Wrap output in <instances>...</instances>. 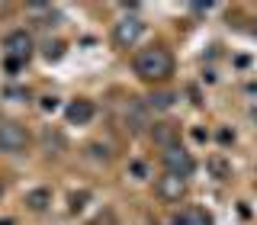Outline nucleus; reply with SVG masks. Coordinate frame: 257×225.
<instances>
[{"instance_id": "9b49d317", "label": "nucleus", "mask_w": 257, "mask_h": 225, "mask_svg": "<svg viewBox=\"0 0 257 225\" xmlns=\"http://www.w3.org/2000/svg\"><path fill=\"white\" fill-rule=\"evenodd\" d=\"M145 106H148V109H171V106H174V93H167V90H161V93H151Z\"/></svg>"}, {"instance_id": "f8f14e48", "label": "nucleus", "mask_w": 257, "mask_h": 225, "mask_svg": "<svg viewBox=\"0 0 257 225\" xmlns=\"http://www.w3.org/2000/svg\"><path fill=\"white\" fill-rule=\"evenodd\" d=\"M48 199H52V193H48V190H32L29 196H26V203H29V209H36V212H39V209L48 206Z\"/></svg>"}, {"instance_id": "423d86ee", "label": "nucleus", "mask_w": 257, "mask_h": 225, "mask_svg": "<svg viewBox=\"0 0 257 225\" xmlns=\"http://www.w3.org/2000/svg\"><path fill=\"white\" fill-rule=\"evenodd\" d=\"M158 196L167 199V203H180L187 196V180L183 177H174V174H164L158 180Z\"/></svg>"}, {"instance_id": "f03ea898", "label": "nucleus", "mask_w": 257, "mask_h": 225, "mask_svg": "<svg viewBox=\"0 0 257 225\" xmlns=\"http://www.w3.org/2000/svg\"><path fill=\"white\" fill-rule=\"evenodd\" d=\"M142 36H145V20L135 16V13H125L122 20H116V26H112V45L116 48H132Z\"/></svg>"}, {"instance_id": "0eeeda50", "label": "nucleus", "mask_w": 257, "mask_h": 225, "mask_svg": "<svg viewBox=\"0 0 257 225\" xmlns=\"http://www.w3.org/2000/svg\"><path fill=\"white\" fill-rule=\"evenodd\" d=\"M125 126L132 129V132H145V129L151 126L148 106H145L142 100H128V106H125Z\"/></svg>"}, {"instance_id": "dca6fc26", "label": "nucleus", "mask_w": 257, "mask_h": 225, "mask_svg": "<svg viewBox=\"0 0 257 225\" xmlns=\"http://www.w3.org/2000/svg\"><path fill=\"white\" fill-rule=\"evenodd\" d=\"M0 225H13V222H0Z\"/></svg>"}, {"instance_id": "9d476101", "label": "nucleus", "mask_w": 257, "mask_h": 225, "mask_svg": "<svg viewBox=\"0 0 257 225\" xmlns=\"http://www.w3.org/2000/svg\"><path fill=\"white\" fill-rule=\"evenodd\" d=\"M174 225H212V219H209V215L203 212V209L190 206V209H183V212L174 219Z\"/></svg>"}, {"instance_id": "7ed1b4c3", "label": "nucleus", "mask_w": 257, "mask_h": 225, "mask_svg": "<svg viewBox=\"0 0 257 225\" xmlns=\"http://www.w3.org/2000/svg\"><path fill=\"white\" fill-rule=\"evenodd\" d=\"M193 171H196V161H193L190 151H183L180 145L164 151V174H174V177H183V180H190Z\"/></svg>"}, {"instance_id": "2eb2a0df", "label": "nucleus", "mask_w": 257, "mask_h": 225, "mask_svg": "<svg viewBox=\"0 0 257 225\" xmlns=\"http://www.w3.org/2000/svg\"><path fill=\"white\" fill-rule=\"evenodd\" d=\"M0 196H4V183H0Z\"/></svg>"}, {"instance_id": "1a4fd4ad", "label": "nucleus", "mask_w": 257, "mask_h": 225, "mask_svg": "<svg viewBox=\"0 0 257 225\" xmlns=\"http://www.w3.org/2000/svg\"><path fill=\"white\" fill-rule=\"evenodd\" d=\"M64 116H68L71 126H87L93 119V103L90 100H74L68 109H64Z\"/></svg>"}, {"instance_id": "39448f33", "label": "nucleus", "mask_w": 257, "mask_h": 225, "mask_svg": "<svg viewBox=\"0 0 257 225\" xmlns=\"http://www.w3.org/2000/svg\"><path fill=\"white\" fill-rule=\"evenodd\" d=\"M29 145V132L23 129L20 123H0V151H10V155H16V151H23Z\"/></svg>"}, {"instance_id": "f257e3e1", "label": "nucleus", "mask_w": 257, "mask_h": 225, "mask_svg": "<svg viewBox=\"0 0 257 225\" xmlns=\"http://www.w3.org/2000/svg\"><path fill=\"white\" fill-rule=\"evenodd\" d=\"M135 74L142 80H164L174 74V55L167 52L164 45H151V48H142L135 55Z\"/></svg>"}, {"instance_id": "4468645a", "label": "nucleus", "mask_w": 257, "mask_h": 225, "mask_svg": "<svg viewBox=\"0 0 257 225\" xmlns=\"http://www.w3.org/2000/svg\"><path fill=\"white\" fill-rule=\"evenodd\" d=\"M45 58H61V45H48L45 48Z\"/></svg>"}, {"instance_id": "ddd939ff", "label": "nucleus", "mask_w": 257, "mask_h": 225, "mask_svg": "<svg viewBox=\"0 0 257 225\" xmlns=\"http://www.w3.org/2000/svg\"><path fill=\"white\" fill-rule=\"evenodd\" d=\"M29 16H36V20H55V10L48 4H29Z\"/></svg>"}, {"instance_id": "6e6552de", "label": "nucleus", "mask_w": 257, "mask_h": 225, "mask_svg": "<svg viewBox=\"0 0 257 225\" xmlns=\"http://www.w3.org/2000/svg\"><path fill=\"white\" fill-rule=\"evenodd\" d=\"M151 139H155V145H161V148H177L180 145V132H177V126L171 123H158L155 129H151Z\"/></svg>"}, {"instance_id": "20e7f679", "label": "nucleus", "mask_w": 257, "mask_h": 225, "mask_svg": "<svg viewBox=\"0 0 257 225\" xmlns=\"http://www.w3.org/2000/svg\"><path fill=\"white\" fill-rule=\"evenodd\" d=\"M4 48L10 55V68H20V61H26L32 55V36L26 29H13L10 36L4 39Z\"/></svg>"}]
</instances>
